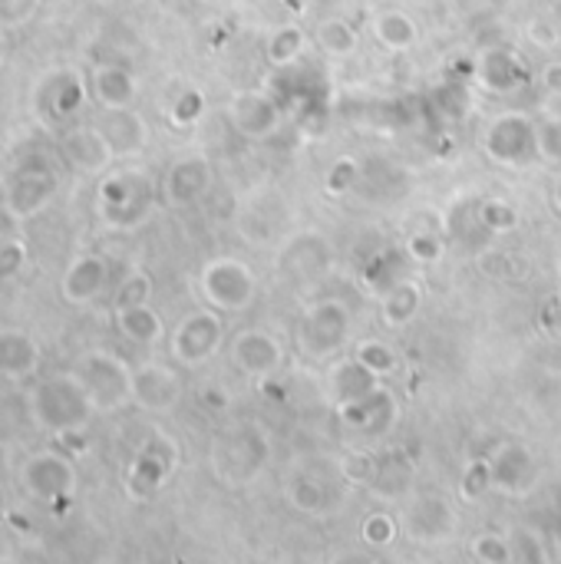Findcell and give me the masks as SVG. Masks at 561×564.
Instances as JSON below:
<instances>
[{"label":"cell","mask_w":561,"mask_h":564,"mask_svg":"<svg viewBox=\"0 0 561 564\" xmlns=\"http://www.w3.org/2000/svg\"><path fill=\"white\" fill-rule=\"evenodd\" d=\"M31 413L44 429H50L57 436H70V432H80L89 422L96 406H93V400H89L80 377L60 373V377H47L44 383L34 387Z\"/></svg>","instance_id":"cell-1"},{"label":"cell","mask_w":561,"mask_h":564,"mask_svg":"<svg viewBox=\"0 0 561 564\" xmlns=\"http://www.w3.org/2000/svg\"><path fill=\"white\" fill-rule=\"evenodd\" d=\"M211 459L229 482H248L268 463V436L258 426H239L218 439Z\"/></svg>","instance_id":"cell-2"},{"label":"cell","mask_w":561,"mask_h":564,"mask_svg":"<svg viewBox=\"0 0 561 564\" xmlns=\"http://www.w3.org/2000/svg\"><path fill=\"white\" fill-rule=\"evenodd\" d=\"M93 400L96 409L109 413V409H120L123 403L133 400V370L112 354H86L80 360V373H76Z\"/></svg>","instance_id":"cell-3"},{"label":"cell","mask_w":561,"mask_h":564,"mask_svg":"<svg viewBox=\"0 0 561 564\" xmlns=\"http://www.w3.org/2000/svg\"><path fill=\"white\" fill-rule=\"evenodd\" d=\"M347 333H351L347 307L337 301H320L304 314V320L297 327V344L307 357L327 360L330 354H337L347 344Z\"/></svg>","instance_id":"cell-4"},{"label":"cell","mask_w":561,"mask_h":564,"mask_svg":"<svg viewBox=\"0 0 561 564\" xmlns=\"http://www.w3.org/2000/svg\"><path fill=\"white\" fill-rule=\"evenodd\" d=\"M486 156L502 165H528L541 156L538 149V126L525 112H505L486 133Z\"/></svg>","instance_id":"cell-5"},{"label":"cell","mask_w":561,"mask_h":564,"mask_svg":"<svg viewBox=\"0 0 561 564\" xmlns=\"http://www.w3.org/2000/svg\"><path fill=\"white\" fill-rule=\"evenodd\" d=\"M57 195V172L47 159L40 156H27L21 159V165L11 175L8 185V208L14 218H34L37 211H44Z\"/></svg>","instance_id":"cell-6"},{"label":"cell","mask_w":561,"mask_h":564,"mask_svg":"<svg viewBox=\"0 0 561 564\" xmlns=\"http://www.w3.org/2000/svg\"><path fill=\"white\" fill-rule=\"evenodd\" d=\"M202 291L215 310H245L255 297V278L242 261L218 258L202 271Z\"/></svg>","instance_id":"cell-7"},{"label":"cell","mask_w":561,"mask_h":564,"mask_svg":"<svg viewBox=\"0 0 561 564\" xmlns=\"http://www.w3.org/2000/svg\"><path fill=\"white\" fill-rule=\"evenodd\" d=\"M221 336H224L221 317L211 314V310H198V314H192L179 323V330L172 336V357L185 367L205 364L221 347Z\"/></svg>","instance_id":"cell-8"},{"label":"cell","mask_w":561,"mask_h":564,"mask_svg":"<svg viewBox=\"0 0 561 564\" xmlns=\"http://www.w3.org/2000/svg\"><path fill=\"white\" fill-rule=\"evenodd\" d=\"M175 469V445L169 439H153L139 449V456L130 466L126 489L133 499H153Z\"/></svg>","instance_id":"cell-9"},{"label":"cell","mask_w":561,"mask_h":564,"mask_svg":"<svg viewBox=\"0 0 561 564\" xmlns=\"http://www.w3.org/2000/svg\"><path fill=\"white\" fill-rule=\"evenodd\" d=\"M397 413H400L397 396L387 387H377L364 400L337 403V416H341V422L357 429V432H364V436H370V439L387 436L393 429V422H397Z\"/></svg>","instance_id":"cell-10"},{"label":"cell","mask_w":561,"mask_h":564,"mask_svg":"<svg viewBox=\"0 0 561 564\" xmlns=\"http://www.w3.org/2000/svg\"><path fill=\"white\" fill-rule=\"evenodd\" d=\"M149 185L139 175H109L99 185V201L117 224H136L149 211Z\"/></svg>","instance_id":"cell-11"},{"label":"cell","mask_w":561,"mask_h":564,"mask_svg":"<svg viewBox=\"0 0 561 564\" xmlns=\"http://www.w3.org/2000/svg\"><path fill=\"white\" fill-rule=\"evenodd\" d=\"M24 489L40 502H63L76 489V473L63 456L44 453L24 466Z\"/></svg>","instance_id":"cell-12"},{"label":"cell","mask_w":561,"mask_h":564,"mask_svg":"<svg viewBox=\"0 0 561 564\" xmlns=\"http://www.w3.org/2000/svg\"><path fill=\"white\" fill-rule=\"evenodd\" d=\"M133 400L149 413H169L182 400V380L166 364H143L133 370Z\"/></svg>","instance_id":"cell-13"},{"label":"cell","mask_w":561,"mask_h":564,"mask_svg":"<svg viewBox=\"0 0 561 564\" xmlns=\"http://www.w3.org/2000/svg\"><path fill=\"white\" fill-rule=\"evenodd\" d=\"M403 525L406 531L416 538V541H426V544H439L453 535L456 528V512L446 499L439 495H419L410 502L406 515H403Z\"/></svg>","instance_id":"cell-14"},{"label":"cell","mask_w":561,"mask_h":564,"mask_svg":"<svg viewBox=\"0 0 561 564\" xmlns=\"http://www.w3.org/2000/svg\"><path fill=\"white\" fill-rule=\"evenodd\" d=\"M232 126L248 139H268L281 126V106L271 93H242L232 102Z\"/></svg>","instance_id":"cell-15"},{"label":"cell","mask_w":561,"mask_h":564,"mask_svg":"<svg viewBox=\"0 0 561 564\" xmlns=\"http://www.w3.org/2000/svg\"><path fill=\"white\" fill-rule=\"evenodd\" d=\"M492 463V489L505 495H525L535 486V459L522 442H505L499 453L489 459Z\"/></svg>","instance_id":"cell-16"},{"label":"cell","mask_w":561,"mask_h":564,"mask_svg":"<svg viewBox=\"0 0 561 564\" xmlns=\"http://www.w3.org/2000/svg\"><path fill=\"white\" fill-rule=\"evenodd\" d=\"M235 364L252 373V377H271L281 367V344L268 330H245L235 336V347H232Z\"/></svg>","instance_id":"cell-17"},{"label":"cell","mask_w":561,"mask_h":564,"mask_svg":"<svg viewBox=\"0 0 561 564\" xmlns=\"http://www.w3.org/2000/svg\"><path fill=\"white\" fill-rule=\"evenodd\" d=\"M476 79L489 89V93H515L525 83V70L522 60L512 53V47L499 44V47H486L476 60Z\"/></svg>","instance_id":"cell-18"},{"label":"cell","mask_w":561,"mask_h":564,"mask_svg":"<svg viewBox=\"0 0 561 564\" xmlns=\"http://www.w3.org/2000/svg\"><path fill=\"white\" fill-rule=\"evenodd\" d=\"M40 367V344L27 330H0V377L27 380Z\"/></svg>","instance_id":"cell-19"},{"label":"cell","mask_w":561,"mask_h":564,"mask_svg":"<svg viewBox=\"0 0 561 564\" xmlns=\"http://www.w3.org/2000/svg\"><path fill=\"white\" fill-rule=\"evenodd\" d=\"M63 156L80 169V172H102L109 165V159L117 156L112 146L106 143V136L99 133V126H76L63 136Z\"/></svg>","instance_id":"cell-20"},{"label":"cell","mask_w":561,"mask_h":564,"mask_svg":"<svg viewBox=\"0 0 561 564\" xmlns=\"http://www.w3.org/2000/svg\"><path fill=\"white\" fill-rule=\"evenodd\" d=\"M109 281V268L99 255H83L70 265V271L63 274L60 294L66 304H89L102 294Z\"/></svg>","instance_id":"cell-21"},{"label":"cell","mask_w":561,"mask_h":564,"mask_svg":"<svg viewBox=\"0 0 561 564\" xmlns=\"http://www.w3.org/2000/svg\"><path fill=\"white\" fill-rule=\"evenodd\" d=\"M211 185V165L198 156L192 159H179L169 172H166V198L172 205H195Z\"/></svg>","instance_id":"cell-22"},{"label":"cell","mask_w":561,"mask_h":564,"mask_svg":"<svg viewBox=\"0 0 561 564\" xmlns=\"http://www.w3.org/2000/svg\"><path fill=\"white\" fill-rule=\"evenodd\" d=\"M99 133L106 136V143L112 146L117 156H130V152H139L146 146V123L136 117L130 106H120V109H102L99 117Z\"/></svg>","instance_id":"cell-23"},{"label":"cell","mask_w":561,"mask_h":564,"mask_svg":"<svg viewBox=\"0 0 561 564\" xmlns=\"http://www.w3.org/2000/svg\"><path fill=\"white\" fill-rule=\"evenodd\" d=\"M86 102V86L76 73H53L40 86V109H47L50 117L66 120Z\"/></svg>","instance_id":"cell-24"},{"label":"cell","mask_w":561,"mask_h":564,"mask_svg":"<svg viewBox=\"0 0 561 564\" xmlns=\"http://www.w3.org/2000/svg\"><path fill=\"white\" fill-rule=\"evenodd\" d=\"M426 102H429V112H436L439 120H446V123H463V120H469V112H473V86L466 79L453 76V79L439 83L426 96Z\"/></svg>","instance_id":"cell-25"},{"label":"cell","mask_w":561,"mask_h":564,"mask_svg":"<svg viewBox=\"0 0 561 564\" xmlns=\"http://www.w3.org/2000/svg\"><path fill=\"white\" fill-rule=\"evenodd\" d=\"M93 96L102 102V109L133 106L136 79H133V73L126 66H117V63L96 66V73H93Z\"/></svg>","instance_id":"cell-26"},{"label":"cell","mask_w":561,"mask_h":564,"mask_svg":"<svg viewBox=\"0 0 561 564\" xmlns=\"http://www.w3.org/2000/svg\"><path fill=\"white\" fill-rule=\"evenodd\" d=\"M370 486L377 495L383 499H400L410 492L413 486V463L403 456V453H387L374 463V473H370Z\"/></svg>","instance_id":"cell-27"},{"label":"cell","mask_w":561,"mask_h":564,"mask_svg":"<svg viewBox=\"0 0 561 564\" xmlns=\"http://www.w3.org/2000/svg\"><path fill=\"white\" fill-rule=\"evenodd\" d=\"M330 387H333V393H337V403H351V400L370 396L380 383H377V373H374L367 364H361V360L354 357V360H344V364L333 367Z\"/></svg>","instance_id":"cell-28"},{"label":"cell","mask_w":561,"mask_h":564,"mask_svg":"<svg viewBox=\"0 0 561 564\" xmlns=\"http://www.w3.org/2000/svg\"><path fill=\"white\" fill-rule=\"evenodd\" d=\"M117 327L126 341L133 344H156L162 336V320L149 304H136V307H123L117 310Z\"/></svg>","instance_id":"cell-29"},{"label":"cell","mask_w":561,"mask_h":564,"mask_svg":"<svg viewBox=\"0 0 561 564\" xmlns=\"http://www.w3.org/2000/svg\"><path fill=\"white\" fill-rule=\"evenodd\" d=\"M327 258H330L327 255V245L320 238H314V235H304V238H297L288 248L284 271L294 274V278H314V274H320L327 268Z\"/></svg>","instance_id":"cell-30"},{"label":"cell","mask_w":561,"mask_h":564,"mask_svg":"<svg viewBox=\"0 0 561 564\" xmlns=\"http://www.w3.org/2000/svg\"><path fill=\"white\" fill-rule=\"evenodd\" d=\"M419 304H423L419 284L403 278L397 287H390V291L383 294V320H387L390 327H403V323H410V320L419 314Z\"/></svg>","instance_id":"cell-31"},{"label":"cell","mask_w":561,"mask_h":564,"mask_svg":"<svg viewBox=\"0 0 561 564\" xmlns=\"http://www.w3.org/2000/svg\"><path fill=\"white\" fill-rule=\"evenodd\" d=\"M301 53H304V34H301V27H294V24L278 27V30L268 37V44H265V57H268V63H271L275 70L297 66Z\"/></svg>","instance_id":"cell-32"},{"label":"cell","mask_w":561,"mask_h":564,"mask_svg":"<svg viewBox=\"0 0 561 564\" xmlns=\"http://www.w3.org/2000/svg\"><path fill=\"white\" fill-rule=\"evenodd\" d=\"M374 34H377V40L387 47V50H410L413 44H416V24L406 17V14H400V11H387V14H380L377 21H374Z\"/></svg>","instance_id":"cell-33"},{"label":"cell","mask_w":561,"mask_h":564,"mask_svg":"<svg viewBox=\"0 0 561 564\" xmlns=\"http://www.w3.org/2000/svg\"><path fill=\"white\" fill-rule=\"evenodd\" d=\"M364 281L374 294H387L390 287H397L403 281V255L397 248L383 252V255H374L370 265L364 268Z\"/></svg>","instance_id":"cell-34"},{"label":"cell","mask_w":561,"mask_h":564,"mask_svg":"<svg viewBox=\"0 0 561 564\" xmlns=\"http://www.w3.org/2000/svg\"><path fill=\"white\" fill-rule=\"evenodd\" d=\"M317 47L330 57H354L361 47V37L347 21H324L317 27Z\"/></svg>","instance_id":"cell-35"},{"label":"cell","mask_w":561,"mask_h":564,"mask_svg":"<svg viewBox=\"0 0 561 564\" xmlns=\"http://www.w3.org/2000/svg\"><path fill=\"white\" fill-rule=\"evenodd\" d=\"M476 214H479V229L489 232V235H505V232H512L515 224H519L515 208H512L509 201H502V198L483 201V205L476 208Z\"/></svg>","instance_id":"cell-36"},{"label":"cell","mask_w":561,"mask_h":564,"mask_svg":"<svg viewBox=\"0 0 561 564\" xmlns=\"http://www.w3.org/2000/svg\"><path fill=\"white\" fill-rule=\"evenodd\" d=\"M492 489V463L489 459H473L463 473V482H460V495L466 502H476L483 499L486 492Z\"/></svg>","instance_id":"cell-37"},{"label":"cell","mask_w":561,"mask_h":564,"mask_svg":"<svg viewBox=\"0 0 561 564\" xmlns=\"http://www.w3.org/2000/svg\"><path fill=\"white\" fill-rule=\"evenodd\" d=\"M291 505L307 512V515H317V512L327 508V489L314 479H297L291 486Z\"/></svg>","instance_id":"cell-38"},{"label":"cell","mask_w":561,"mask_h":564,"mask_svg":"<svg viewBox=\"0 0 561 564\" xmlns=\"http://www.w3.org/2000/svg\"><path fill=\"white\" fill-rule=\"evenodd\" d=\"M397 518L393 515H387V512H374V515H367L364 518V528H361V535H364V541L367 544H374V548H390L393 544V538H397Z\"/></svg>","instance_id":"cell-39"},{"label":"cell","mask_w":561,"mask_h":564,"mask_svg":"<svg viewBox=\"0 0 561 564\" xmlns=\"http://www.w3.org/2000/svg\"><path fill=\"white\" fill-rule=\"evenodd\" d=\"M149 297H153V281L146 278V274H130V278H123V284L117 287V310H123V307H136V304H149Z\"/></svg>","instance_id":"cell-40"},{"label":"cell","mask_w":561,"mask_h":564,"mask_svg":"<svg viewBox=\"0 0 561 564\" xmlns=\"http://www.w3.org/2000/svg\"><path fill=\"white\" fill-rule=\"evenodd\" d=\"M37 8H40V0H0V30H14V27L31 24Z\"/></svg>","instance_id":"cell-41"},{"label":"cell","mask_w":561,"mask_h":564,"mask_svg":"<svg viewBox=\"0 0 561 564\" xmlns=\"http://www.w3.org/2000/svg\"><path fill=\"white\" fill-rule=\"evenodd\" d=\"M202 112H205V96L198 89H185L172 102V123L175 126H192V123L202 120Z\"/></svg>","instance_id":"cell-42"},{"label":"cell","mask_w":561,"mask_h":564,"mask_svg":"<svg viewBox=\"0 0 561 564\" xmlns=\"http://www.w3.org/2000/svg\"><path fill=\"white\" fill-rule=\"evenodd\" d=\"M473 557H479L486 564H505V561H512V544L502 535L486 531L473 541Z\"/></svg>","instance_id":"cell-43"},{"label":"cell","mask_w":561,"mask_h":564,"mask_svg":"<svg viewBox=\"0 0 561 564\" xmlns=\"http://www.w3.org/2000/svg\"><path fill=\"white\" fill-rule=\"evenodd\" d=\"M327 192L341 195V192H351L357 182H361V165L354 159H337L330 169H327Z\"/></svg>","instance_id":"cell-44"},{"label":"cell","mask_w":561,"mask_h":564,"mask_svg":"<svg viewBox=\"0 0 561 564\" xmlns=\"http://www.w3.org/2000/svg\"><path fill=\"white\" fill-rule=\"evenodd\" d=\"M357 360L361 364H367L377 377L380 373H390L393 367H397V357H393V351L387 347V344H380V341H374V344H364L361 351H357Z\"/></svg>","instance_id":"cell-45"},{"label":"cell","mask_w":561,"mask_h":564,"mask_svg":"<svg viewBox=\"0 0 561 564\" xmlns=\"http://www.w3.org/2000/svg\"><path fill=\"white\" fill-rule=\"evenodd\" d=\"M406 255L413 261H439L442 258V242L432 232H416V235H410Z\"/></svg>","instance_id":"cell-46"},{"label":"cell","mask_w":561,"mask_h":564,"mask_svg":"<svg viewBox=\"0 0 561 564\" xmlns=\"http://www.w3.org/2000/svg\"><path fill=\"white\" fill-rule=\"evenodd\" d=\"M24 261H27V248L21 242H4V245H0V284L14 281L21 274Z\"/></svg>","instance_id":"cell-47"},{"label":"cell","mask_w":561,"mask_h":564,"mask_svg":"<svg viewBox=\"0 0 561 564\" xmlns=\"http://www.w3.org/2000/svg\"><path fill=\"white\" fill-rule=\"evenodd\" d=\"M538 149L545 159L561 162V120H545L538 126Z\"/></svg>","instance_id":"cell-48"},{"label":"cell","mask_w":561,"mask_h":564,"mask_svg":"<svg viewBox=\"0 0 561 564\" xmlns=\"http://www.w3.org/2000/svg\"><path fill=\"white\" fill-rule=\"evenodd\" d=\"M541 86L551 93V96H561V63H548L541 70Z\"/></svg>","instance_id":"cell-49"},{"label":"cell","mask_w":561,"mask_h":564,"mask_svg":"<svg viewBox=\"0 0 561 564\" xmlns=\"http://www.w3.org/2000/svg\"><path fill=\"white\" fill-rule=\"evenodd\" d=\"M528 37H532L538 47H551V44H558V34H554V30H548V24H528Z\"/></svg>","instance_id":"cell-50"},{"label":"cell","mask_w":561,"mask_h":564,"mask_svg":"<svg viewBox=\"0 0 561 564\" xmlns=\"http://www.w3.org/2000/svg\"><path fill=\"white\" fill-rule=\"evenodd\" d=\"M205 403H208V406H218V409H221L224 403H229V396H221V390H205Z\"/></svg>","instance_id":"cell-51"},{"label":"cell","mask_w":561,"mask_h":564,"mask_svg":"<svg viewBox=\"0 0 561 564\" xmlns=\"http://www.w3.org/2000/svg\"><path fill=\"white\" fill-rule=\"evenodd\" d=\"M551 538H554V548H561V512H558L554 525H551Z\"/></svg>","instance_id":"cell-52"},{"label":"cell","mask_w":561,"mask_h":564,"mask_svg":"<svg viewBox=\"0 0 561 564\" xmlns=\"http://www.w3.org/2000/svg\"><path fill=\"white\" fill-rule=\"evenodd\" d=\"M551 327H554V333L561 336V307H558V314H554V323H551Z\"/></svg>","instance_id":"cell-53"},{"label":"cell","mask_w":561,"mask_h":564,"mask_svg":"<svg viewBox=\"0 0 561 564\" xmlns=\"http://www.w3.org/2000/svg\"><path fill=\"white\" fill-rule=\"evenodd\" d=\"M554 205L561 208V179H558V185H554Z\"/></svg>","instance_id":"cell-54"},{"label":"cell","mask_w":561,"mask_h":564,"mask_svg":"<svg viewBox=\"0 0 561 564\" xmlns=\"http://www.w3.org/2000/svg\"><path fill=\"white\" fill-rule=\"evenodd\" d=\"M0 182H4V159H0Z\"/></svg>","instance_id":"cell-55"},{"label":"cell","mask_w":561,"mask_h":564,"mask_svg":"<svg viewBox=\"0 0 561 564\" xmlns=\"http://www.w3.org/2000/svg\"><path fill=\"white\" fill-rule=\"evenodd\" d=\"M0 60H4V40H0Z\"/></svg>","instance_id":"cell-56"}]
</instances>
